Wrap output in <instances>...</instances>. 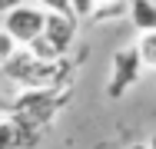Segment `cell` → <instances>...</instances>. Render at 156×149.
Wrapping results in <instances>:
<instances>
[{
  "mask_svg": "<svg viewBox=\"0 0 156 149\" xmlns=\"http://www.w3.org/2000/svg\"><path fill=\"white\" fill-rule=\"evenodd\" d=\"M126 10H129V0H96L90 20H100V23H106V20H120Z\"/></svg>",
  "mask_w": 156,
  "mask_h": 149,
  "instance_id": "ba28073f",
  "label": "cell"
},
{
  "mask_svg": "<svg viewBox=\"0 0 156 149\" xmlns=\"http://www.w3.org/2000/svg\"><path fill=\"white\" fill-rule=\"evenodd\" d=\"M76 17L73 13H47V20H43V36L60 50L63 57H66V50L73 47V40H76Z\"/></svg>",
  "mask_w": 156,
  "mask_h": 149,
  "instance_id": "5b68a950",
  "label": "cell"
},
{
  "mask_svg": "<svg viewBox=\"0 0 156 149\" xmlns=\"http://www.w3.org/2000/svg\"><path fill=\"white\" fill-rule=\"evenodd\" d=\"M37 143H40V129L23 126L13 116L0 119V149H33Z\"/></svg>",
  "mask_w": 156,
  "mask_h": 149,
  "instance_id": "8992f818",
  "label": "cell"
},
{
  "mask_svg": "<svg viewBox=\"0 0 156 149\" xmlns=\"http://www.w3.org/2000/svg\"><path fill=\"white\" fill-rule=\"evenodd\" d=\"M133 47H136V53H140L143 70H156V30H150V33H140V40H136Z\"/></svg>",
  "mask_w": 156,
  "mask_h": 149,
  "instance_id": "9c48e42d",
  "label": "cell"
},
{
  "mask_svg": "<svg viewBox=\"0 0 156 149\" xmlns=\"http://www.w3.org/2000/svg\"><path fill=\"white\" fill-rule=\"evenodd\" d=\"M27 50H30L37 60H47V63H50V60H63V53L50 43V40H47V36H43V33H40L37 40H30V43H27Z\"/></svg>",
  "mask_w": 156,
  "mask_h": 149,
  "instance_id": "30bf717a",
  "label": "cell"
},
{
  "mask_svg": "<svg viewBox=\"0 0 156 149\" xmlns=\"http://www.w3.org/2000/svg\"><path fill=\"white\" fill-rule=\"evenodd\" d=\"M3 80L7 83H17L20 89H57L63 83V73H66V63L63 60H37L27 50L20 47L13 57L0 66Z\"/></svg>",
  "mask_w": 156,
  "mask_h": 149,
  "instance_id": "6da1fadb",
  "label": "cell"
},
{
  "mask_svg": "<svg viewBox=\"0 0 156 149\" xmlns=\"http://www.w3.org/2000/svg\"><path fill=\"white\" fill-rule=\"evenodd\" d=\"M17 50H20V43H17V40H13V36H10L7 30L0 27V66H3V63H7L10 57H13Z\"/></svg>",
  "mask_w": 156,
  "mask_h": 149,
  "instance_id": "8fae6325",
  "label": "cell"
},
{
  "mask_svg": "<svg viewBox=\"0 0 156 149\" xmlns=\"http://www.w3.org/2000/svg\"><path fill=\"white\" fill-rule=\"evenodd\" d=\"M43 20H47V10H40L37 3H20L13 7L10 13H3V30L20 43L27 47L30 40H37L43 33Z\"/></svg>",
  "mask_w": 156,
  "mask_h": 149,
  "instance_id": "277c9868",
  "label": "cell"
},
{
  "mask_svg": "<svg viewBox=\"0 0 156 149\" xmlns=\"http://www.w3.org/2000/svg\"><path fill=\"white\" fill-rule=\"evenodd\" d=\"M129 149H150V146H129Z\"/></svg>",
  "mask_w": 156,
  "mask_h": 149,
  "instance_id": "e0dca14e",
  "label": "cell"
},
{
  "mask_svg": "<svg viewBox=\"0 0 156 149\" xmlns=\"http://www.w3.org/2000/svg\"><path fill=\"white\" fill-rule=\"evenodd\" d=\"M7 116V103H3V96H0V119Z\"/></svg>",
  "mask_w": 156,
  "mask_h": 149,
  "instance_id": "9a60e30c",
  "label": "cell"
},
{
  "mask_svg": "<svg viewBox=\"0 0 156 149\" xmlns=\"http://www.w3.org/2000/svg\"><path fill=\"white\" fill-rule=\"evenodd\" d=\"M37 7L47 13H70V0H37Z\"/></svg>",
  "mask_w": 156,
  "mask_h": 149,
  "instance_id": "4fadbf2b",
  "label": "cell"
},
{
  "mask_svg": "<svg viewBox=\"0 0 156 149\" xmlns=\"http://www.w3.org/2000/svg\"><path fill=\"white\" fill-rule=\"evenodd\" d=\"M129 23L140 30V33H150L156 30V0H129Z\"/></svg>",
  "mask_w": 156,
  "mask_h": 149,
  "instance_id": "52a82bcc",
  "label": "cell"
},
{
  "mask_svg": "<svg viewBox=\"0 0 156 149\" xmlns=\"http://www.w3.org/2000/svg\"><path fill=\"white\" fill-rule=\"evenodd\" d=\"M93 3H96V0H70V13H73L76 20H90Z\"/></svg>",
  "mask_w": 156,
  "mask_h": 149,
  "instance_id": "7c38bea8",
  "label": "cell"
},
{
  "mask_svg": "<svg viewBox=\"0 0 156 149\" xmlns=\"http://www.w3.org/2000/svg\"><path fill=\"white\" fill-rule=\"evenodd\" d=\"M146 146H150V149H156V133L150 136V143H146Z\"/></svg>",
  "mask_w": 156,
  "mask_h": 149,
  "instance_id": "2e32d148",
  "label": "cell"
},
{
  "mask_svg": "<svg viewBox=\"0 0 156 149\" xmlns=\"http://www.w3.org/2000/svg\"><path fill=\"white\" fill-rule=\"evenodd\" d=\"M60 93L57 89H20V96H13L10 103H7V116L20 119L23 126H33V129H43L53 113H57V106H60Z\"/></svg>",
  "mask_w": 156,
  "mask_h": 149,
  "instance_id": "7a4b0ae2",
  "label": "cell"
},
{
  "mask_svg": "<svg viewBox=\"0 0 156 149\" xmlns=\"http://www.w3.org/2000/svg\"><path fill=\"white\" fill-rule=\"evenodd\" d=\"M143 73V63L136 47H120L113 60H110V83H106V99H120L123 93H129V86H136Z\"/></svg>",
  "mask_w": 156,
  "mask_h": 149,
  "instance_id": "3957f363",
  "label": "cell"
},
{
  "mask_svg": "<svg viewBox=\"0 0 156 149\" xmlns=\"http://www.w3.org/2000/svg\"><path fill=\"white\" fill-rule=\"evenodd\" d=\"M20 3H27V0H0V17H3V13H10L13 7H20Z\"/></svg>",
  "mask_w": 156,
  "mask_h": 149,
  "instance_id": "5bb4252c",
  "label": "cell"
}]
</instances>
